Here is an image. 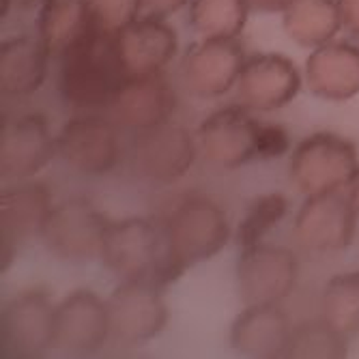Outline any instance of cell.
I'll return each instance as SVG.
<instances>
[{
  "label": "cell",
  "instance_id": "obj_1",
  "mask_svg": "<svg viewBox=\"0 0 359 359\" xmlns=\"http://www.w3.org/2000/svg\"><path fill=\"white\" fill-rule=\"evenodd\" d=\"M127 78L116 35L110 32L95 30L58 56V93L82 110L110 108Z\"/></svg>",
  "mask_w": 359,
  "mask_h": 359
},
{
  "label": "cell",
  "instance_id": "obj_2",
  "mask_svg": "<svg viewBox=\"0 0 359 359\" xmlns=\"http://www.w3.org/2000/svg\"><path fill=\"white\" fill-rule=\"evenodd\" d=\"M100 260L121 280H144L159 288L185 271L168 252L164 226L149 217L110 222Z\"/></svg>",
  "mask_w": 359,
  "mask_h": 359
},
{
  "label": "cell",
  "instance_id": "obj_3",
  "mask_svg": "<svg viewBox=\"0 0 359 359\" xmlns=\"http://www.w3.org/2000/svg\"><path fill=\"white\" fill-rule=\"evenodd\" d=\"M170 256L187 269L215 256L231 239V226L224 211L207 196H187L164 224Z\"/></svg>",
  "mask_w": 359,
  "mask_h": 359
},
{
  "label": "cell",
  "instance_id": "obj_4",
  "mask_svg": "<svg viewBox=\"0 0 359 359\" xmlns=\"http://www.w3.org/2000/svg\"><path fill=\"white\" fill-rule=\"evenodd\" d=\"M108 226L110 219L95 205L84 198H72L52 207L39 241L58 260L84 265L102 258Z\"/></svg>",
  "mask_w": 359,
  "mask_h": 359
},
{
  "label": "cell",
  "instance_id": "obj_5",
  "mask_svg": "<svg viewBox=\"0 0 359 359\" xmlns=\"http://www.w3.org/2000/svg\"><path fill=\"white\" fill-rule=\"evenodd\" d=\"M56 306L43 288H28L11 297L0 316L3 353L11 357H41L54 348Z\"/></svg>",
  "mask_w": 359,
  "mask_h": 359
},
{
  "label": "cell",
  "instance_id": "obj_6",
  "mask_svg": "<svg viewBox=\"0 0 359 359\" xmlns=\"http://www.w3.org/2000/svg\"><path fill=\"white\" fill-rule=\"evenodd\" d=\"M239 292L245 306H278L297 280V258L288 248L258 241L245 245L237 263Z\"/></svg>",
  "mask_w": 359,
  "mask_h": 359
},
{
  "label": "cell",
  "instance_id": "obj_7",
  "mask_svg": "<svg viewBox=\"0 0 359 359\" xmlns=\"http://www.w3.org/2000/svg\"><path fill=\"white\" fill-rule=\"evenodd\" d=\"M292 179L304 194L348 187L357 168L355 147L334 134H314L292 153Z\"/></svg>",
  "mask_w": 359,
  "mask_h": 359
},
{
  "label": "cell",
  "instance_id": "obj_8",
  "mask_svg": "<svg viewBox=\"0 0 359 359\" xmlns=\"http://www.w3.org/2000/svg\"><path fill=\"white\" fill-rule=\"evenodd\" d=\"M110 336L125 344H140L166 327L168 308L161 288L144 280H123L106 302Z\"/></svg>",
  "mask_w": 359,
  "mask_h": 359
},
{
  "label": "cell",
  "instance_id": "obj_9",
  "mask_svg": "<svg viewBox=\"0 0 359 359\" xmlns=\"http://www.w3.org/2000/svg\"><path fill=\"white\" fill-rule=\"evenodd\" d=\"M355 215L357 209L344 187L310 194L297 213L295 237L316 252L344 250L355 237Z\"/></svg>",
  "mask_w": 359,
  "mask_h": 359
},
{
  "label": "cell",
  "instance_id": "obj_10",
  "mask_svg": "<svg viewBox=\"0 0 359 359\" xmlns=\"http://www.w3.org/2000/svg\"><path fill=\"white\" fill-rule=\"evenodd\" d=\"M56 153L76 172L102 177L118 161V136L114 125L100 114H80L62 125Z\"/></svg>",
  "mask_w": 359,
  "mask_h": 359
},
{
  "label": "cell",
  "instance_id": "obj_11",
  "mask_svg": "<svg viewBox=\"0 0 359 359\" xmlns=\"http://www.w3.org/2000/svg\"><path fill=\"white\" fill-rule=\"evenodd\" d=\"M56 153L46 116L20 114L3 121L0 129V172L5 179L22 181L43 170Z\"/></svg>",
  "mask_w": 359,
  "mask_h": 359
},
{
  "label": "cell",
  "instance_id": "obj_12",
  "mask_svg": "<svg viewBox=\"0 0 359 359\" xmlns=\"http://www.w3.org/2000/svg\"><path fill=\"white\" fill-rule=\"evenodd\" d=\"M110 336L108 306L90 290H74L56 304L54 348L65 355H93Z\"/></svg>",
  "mask_w": 359,
  "mask_h": 359
},
{
  "label": "cell",
  "instance_id": "obj_13",
  "mask_svg": "<svg viewBox=\"0 0 359 359\" xmlns=\"http://www.w3.org/2000/svg\"><path fill=\"white\" fill-rule=\"evenodd\" d=\"M243 62L245 56L235 37L203 39L185 52L183 82L196 97H219L239 82Z\"/></svg>",
  "mask_w": 359,
  "mask_h": 359
},
{
  "label": "cell",
  "instance_id": "obj_14",
  "mask_svg": "<svg viewBox=\"0 0 359 359\" xmlns=\"http://www.w3.org/2000/svg\"><path fill=\"white\" fill-rule=\"evenodd\" d=\"M196 157L194 138L185 127L164 121L142 129L134 142V164L138 172L155 183L181 179Z\"/></svg>",
  "mask_w": 359,
  "mask_h": 359
},
{
  "label": "cell",
  "instance_id": "obj_15",
  "mask_svg": "<svg viewBox=\"0 0 359 359\" xmlns=\"http://www.w3.org/2000/svg\"><path fill=\"white\" fill-rule=\"evenodd\" d=\"M237 84L241 108L273 110L297 95L302 78L288 58L280 54H256L245 58Z\"/></svg>",
  "mask_w": 359,
  "mask_h": 359
},
{
  "label": "cell",
  "instance_id": "obj_16",
  "mask_svg": "<svg viewBox=\"0 0 359 359\" xmlns=\"http://www.w3.org/2000/svg\"><path fill=\"white\" fill-rule=\"evenodd\" d=\"M258 125L241 106L213 112L201 125V149L211 164L237 168L258 157Z\"/></svg>",
  "mask_w": 359,
  "mask_h": 359
},
{
  "label": "cell",
  "instance_id": "obj_17",
  "mask_svg": "<svg viewBox=\"0 0 359 359\" xmlns=\"http://www.w3.org/2000/svg\"><path fill=\"white\" fill-rule=\"evenodd\" d=\"M52 211V196L43 183L15 181L0 198V224H3V252H15L18 245L39 239L43 224Z\"/></svg>",
  "mask_w": 359,
  "mask_h": 359
},
{
  "label": "cell",
  "instance_id": "obj_18",
  "mask_svg": "<svg viewBox=\"0 0 359 359\" xmlns=\"http://www.w3.org/2000/svg\"><path fill=\"white\" fill-rule=\"evenodd\" d=\"M177 104L172 84L159 74L129 76L118 88L110 110L118 123L136 132L170 118Z\"/></svg>",
  "mask_w": 359,
  "mask_h": 359
},
{
  "label": "cell",
  "instance_id": "obj_19",
  "mask_svg": "<svg viewBox=\"0 0 359 359\" xmlns=\"http://www.w3.org/2000/svg\"><path fill=\"white\" fill-rule=\"evenodd\" d=\"M116 46L127 76L159 74L177 54V35L164 20L140 15L116 32Z\"/></svg>",
  "mask_w": 359,
  "mask_h": 359
},
{
  "label": "cell",
  "instance_id": "obj_20",
  "mask_svg": "<svg viewBox=\"0 0 359 359\" xmlns=\"http://www.w3.org/2000/svg\"><path fill=\"white\" fill-rule=\"evenodd\" d=\"M290 334L278 306H245L231 327V344L243 357H286Z\"/></svg>",
  "mask_w": 359,
  "mask_h": 359
},
{
  "label": "cell",
  "instance_id": "obj_21",
  "mask_svg": "<svg viewBox=\"0 0 359 359\" xmlns=\"http://www.w3.org/2000/svg\"><path fill=\"white\" fill-rule=\"evenodd\" d=\"M308 84L325 100H348L359 93V48L323 43L308 58Z\"/></svg>",
  "mask_w": 359,
  "mask_h": 359
},
{
  "label": "cell",
  "instance_id": "obj_22",
  "mask_svg": "<svg viewBox=\"0 0 359 359\" xmlns=\"http://www.w3.org/2000/svg\"><path fill=\"white\" fill-rule=\"evenodd\" d=\"M50 50L39 35H20L0 48V86L5 97H28L46 80Z\"/></svg>",
  "mask_w": 359,
  "mask_h": 359
},
{
  "label": "cell",
  "instance_id": "obj_23",
  "mask_svg": "<svg viewBox=\"0 0 359 359\" xmlns=\"http://www.w3.org/2000/svg\"><path fill=\"white\" fill-rule=\"evenodd\" d=\"M95 30L84 0H48L39 9L37 35L56 58Z\"/></svg>",
  "mask_w": 359,
  "mask_h": 359
},
{
  "label": "cell",
  "instance_id": "obj_24",
  "mask_svg": "<svg viewBox=\"0 0 359 359\" xmlns=\"http://www.w3.org/2000/svg\"><path fill=\"white\" fill-rule=\"evenodd\" d=\"M282 18L286 35L306 48L330 43L342 26L338 0H292Z\"/></svg>",
  "mask_w": 359,
  "mask_h": 359
},
{
  "label": "cell",
  "instance_id": "obj_25",
  "mask_svg": "<svg viewBox=\"0 0 359 359\" xmlns=\"http://www.w3.org/2000/svg\"><path fill=\"white\" fill-rule=\"evenodd\" d=\"M323 318L344 336L359 334V271L334 276L323 290Z\"/></svg>",
  "mask_w": 359,
  "mask_h": 359
},
{
  "label": "cell",
  "instance_id": "obj_26",
  "mask_svg": "<svg viewBox=\"0 0 359 359\" xmlns=\"http://www.w3.org/2000/svg\"><path fill=\"white\" fill-rule=\"evenodd\" d=\"M245 0H194L189 22L203 39L237 37L248 18Z\"/></svg>",
  "mask_w": 359,
  "mask_h": 359
},
{
  "label": "cell",
  "instance_id": "obj_27",
  "mask_svg": "<svg viewBox=\"0 0 359 359\" xmlns=\"http://www.w3.org/2000/svg\"><path fill=\"white\" fill-rule=\"evenodd\" d=\"M346 338L334 325L325 318L306 320L292 327L286 357H304V359H342L348 355Z\"/></svg>",
  "mask_w": 359,
  "mask_h": 359
},
{
  "label": "cell",
  "instance_id": "obj_28",
  "mask_svg": "<svg viewBox=\"0 0 359 359\" xmlns=\"http://www.w3.org/2000/svg\"><path fill=\"white\" fill-rule=\"evenodd\" d=\"M288 213V201L282 194L271 191V194H263L254 198L239 224V233H237V241L245 248L252 243L263 241V237L276 228V224L286 217Z\"/></svg>",
  "mask_w": 359,
  "mask_h": 359
},
{
  "label": "cell",
  "instance_id": "obj_29",
  "mask_svg": "<svg viewBox=\"0 0 359 359\" xmlns=\"http://www.w3.org/2000/svg\"><path fill=\"white\" fill-rule=\"evenodd\" d=\"M97 30L116 35L140 18V0H84Z\"/></svg>",
  "mask_w": 359,
  "mask_h": 359
},
{
  "label": "cell",
  "instance_id": "obj_30",
  "mask_svg": "<svg viewBox=\"0 0 359 359\" xmlns=\"http://www.w3.org/2000/svg\"><path fill=\"white\" fill-rule=\"evenodd\" d=\"M286 149H288V134L284 127L273 123L258 125V157L276 159L284 155Z\"/></svg>",
  "mask_w": 359,
  "mask_h": 359
},
{
  "label": "cell",
  "instance_id": "obj_31",
  "mask_svg": "<svg viewBox=\"0 0 359 359\" xmlns=\"http://www.w3.org/2000/svg\"><path fill=\"white\" fill-rule=\"evenodd\" d=\"M185 3L187 0H140V15L166 20L170 13L179 11Z\"/></svg>",
  "mask_w": 359,
  "mask_h": 359
},
{
  "label": "cell",
  "instance_id": "obj_32",
  "mask_svg": "<svg viewBox=\"0 0 359 359\" xmlns=\"http://www.w3.org/2000/svg\"><path fill=\"white\" fill-rule=\"evenodd\" d=\"M342 26L353 37H359V0H338Z\"/></svg>",
  "mask_w": 359,
  "mask_h": 359
},
{
  "label": "cell",
  "instance_id": "obj_33",
  "mask_svg": "<svg viewBox=\"0 0 359 359\" xmlns=\"http://www.w3.org/2000/svg\"><path fill=\"white\" fill-rule=\"evenodd\" d=\"M292 0H245L250 11H260V13H276L284 11Z\"/></svg>",
  "mask_w": 359,
  "mask_h": 359
},
{
  "label": "cell",
  "instance_id": "obj_34",
  "mask_svg": "<svg viewBox=\"0 0 359 359\" xmlns=\"http://www.w3.org/2000/svg\"><path fill=\"white\" fill-rule=\"evenodd\" d=\"M9 3V7H18L22 11H30V9H41L48 0H5Z\"/></svg>",
  "mask_w": 359,
  "mask_h": 359
},
{
  "label": "cell",
  "instance_id": "obj_35",
  "mask_svg": "<svg viewBox=\"0 0 359 359\" xmlns=\"http://www.w3.org/2000/svg\"><path fill=\"white\" fill-rule=\"evenodd\" d=\"M348 194H351V201H353V205H355V209L359 213V170L355 172V177H353V181L348 185Z\"/></svg>",
  "mask_w": 359,
  "mask_h": 359
}]
</instances>
